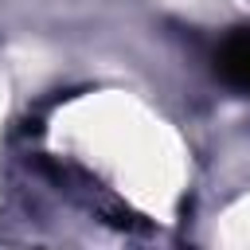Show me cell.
Masks as SVG:
<instances>
[{
    "mask_svg": "<svg viewBox=\"0 0 250 250\" xmlns=\"http://www.w3.org/2000/svg\"><path fill=\"white\" fill-rule=\"evenodd\" d=\"M215 70L219 78L238 90V94H250V27H234L219 51H215Z\"/></svg>",
    "mask_w": 250,
    "mask_h": 250,
    "instance_id": "cell-1",
    "label": "cell"
}]
</instances>
